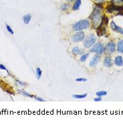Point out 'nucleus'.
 Segmentation results:
<instances>
[{"instance_id": "1", "label": "nucleus", "mask_w": 123, "mask_h": 132, "mask_svg": "<svg viewBox=\"0 0 123 132\" xmlns=\"http://www.w3.org/2000/svg\"><path fill=\"white\" fill-rule=\"evenodd\" d=\"M90 19H92V26L94 28H96L97 27L99 26L102 21V17L100 15V8L99 7L94 8V11L92 12V15L90 16Z\"/></svg>"}, {"instance_id": "2", "label": "nucleus", "mask_w": 123, "mask_h": 132, "mask_svg": "<svg viewBox=\"0 0 123 132\" xmlns=\"http://www.w3.org/2000/svg\"><path fill=\"white\" fill-rule=\"evenodd\" d=\"M90 27V22L88 19H84L80 21L73 26V29L74 31H81L83 29H86Z\"/></svg>"}, {"instance_id": "3", "label": "nucleus", "mask_w": 123, "mask_h": 132, "mask_svg": "<svg viewBox=\"0 0 123 132\" xmlns=\"http://www.w3.org/2000/svg\"><path fill=\"white\" fill-rule=\"evenodd\" d=\"M108 22V18L105 17H103L102 18V21L101 23L99 25L98 27V30H97V34L98 36H102L103 35L106 31V27L107 26Z\"/></svg>"}, {"instance_id": "4", "label": "nucleus", "mask_w": 123, "mask_h": 132, "mask_svg": "<svg viewBox=\"0 0 123 132\" xmlns=\"http://www.w3.org/2000/svg\"><path fill=\"white\" fill-rule=\"evenodd\" d=\"M116 50V45L115 43L113 42H110L106 44V46L104 48V52L106 54V55H112L115 52Z\"/></svg>"}, {"instance_id": "5", "label": "nucleus", "mask_w": 123, "mask_h": 132, "mask_svg": "<svg viewBox=\"0 0 123 132\" xmlns=\"http://www.w3.org/2000/svg\"><path fill=\"white\" fill-rule=\"evenodd\" d=\"M90 52L91 53H96L98 55H102L104 52V46L103 44L100 43H96V44H94L93 47L90 49Z\"/></svg>"}, {"instance_id": "6", "label": "nucleus", "mask_w": 123, "mask_h": 132, "mask_svg": "<svg viewBox=\"0 0 123 132\" xmlns=\"http://www.w3.org/2000/svg\"><path fill=\"white\" fill-rule=\"evenodd\" d=\"M95 42H96V37L94 34H92L89 37L86 39L84 43V46H85L86 48H90L95 43Z\"/></svg>"}, {"instance_id": "7", "label": "nucleus", "mask_w": 123, "mask_h": 132, "mask_svg": "<svg viewBox=\"0 0 123 132\" xmlns=\"http://www.w3.org/2000/svg\"><path fill=\"white\" fill-rule=\"evenodd\" d=\"M84 37H85L84 33L82 32V31H80V32L76 33V34L72 37V41L74 43L80 42V41H82L84 40Z\"/></svg>"}, {"instance_id": "8", "label": "nucleus", "mask_w": 123, "mask_h": 132, "mask_svg": "<svg viewBox=\"0 0 123 132\" xmlns=\"http://www.w3.org/2000/svg\"><path fill=\"white\" fill-rule=\"evenodd\" d=\"M110 27L113 31L118 32V33H121V34H123V28H121V27L118 26L114 21H111V23H110Z\"/></svg>"}, {"instance_id": "9", "label": "nucleus", "mask_w": 123, "mask_h": 132, "mask_svg": "<svg viewBox=\"0 0 123 132\" xmlns=\"http://www.w3.org/2000/svg\"><path fill=\"white\" fill-rule=\"evenodd\" d=\"M100 60V57L99 56V55H95L94 57L91 59L90 62V66H96V64L98 63V62Z\"/></svg>"}, {"instance_id": "10", "label": "nucleus", "mask_w": 123, "mask_h": 132, "mask_svg": "<svg viewBox=\"0 0 123 132\" xmlns=\"http://www.w3.org/2000/svg\"><path fill=\"white\" fill-rule=\"evenodd\" d=\"M104 65L106 67H110V66H112V59L110 57H106L104 60Z\"/></svg>"}, {"instance_id": "11", "label": "nucleus", "mask_w": 123, "mask_h": 132, "mask_svg": "<svg viewBox=\"0 0 123 132\" xmlns=\"http://www.w3.org/2000/svg\"><path fill=\"white\" fill-rule=\"evenodd\" d=\"M114 64L118 66H122L123 65V59L121 56H117L114 59Z\"/></svg>"}, {"instance_id": "12", "label": "nucleus", "mask_w": 123, "mask_h": 132, "mask_svg": "<svg viewBox=\"0 0 123 132\" xmlns=\"http://www.w3.org/2000/svg\"><path fill=\"white\" fill-rule=\"evenodd\" d=\"M112 5L119 8H123V0H112Z\"/></svg>"}, {"instance_id": "13", "label": "nucleus", "mask_w": 123, "mask_h": 132, "mask_svg": "<svg viewBox=\"0 0 123 132\" xmlns=\"http://www.w3.org/2000/svg\"><path fill=\"white\" fill-rule=\"evenodd\" d=\"M72 53H74L75 55H82L84 53V51L82 49H81L78 47V46H75L72 49Z\"/></svg>"}, {"instance_id": "14", "label": "nucleus", "mask_w": 123, "mask_h": 132, "mask_svg": "<svg viewBox=\"0 0 123 132\" xmlns=\"http://www.w3.org/2000/svg\"><path fill=\"white\" fill-rule=\"evenodd\" d=\"M23 21L25 25L29 24L30 21H31V15L29 13H27L25 15H24L23 17Z\"/></svg>"}, {"instance_id": "15", "label": "nucleus", "mask_w": 123, "mask_h": 132, "mask_svg": "<svg viewBox=\"0 0 123 132\" xmlns=\"http://www.w3.org/2000/svg\"><path fill=\"white\" fill-rule=\"evenodd\" d=\"M81 3H82V1L81 0H76V1L74 3V6H73V10L74 11H76L80 8V7L81 5Z\"/></svg>"}, {"instance_id": "16", "label": "nucleus", "mask_w": 123, "mask_h": 132, "mask_svg": "<svg viewBox=\"0 0 123 132\" xmlns=\"http://www.w3.org/2000/svg\"><path fill=\"white\" fill-rule=\"evenodd\" d=\"M117 49H118V52L121 53H123V40L121 41L118 43L117 44Z\"/></svg>"}, {"instance_id": "17", "label": "nucleus", "mask_w": 123, "mask_h": 132, "mask_svg": "<svg viewBox=\"0 0 123 132\" xmlns=\"http://www.w3.org/2000/svg\"><path fill=\"white\" fill-rule=\"evenodd\" d=\"M18 92H20L21 94L24 95V96H25L28 97V98H34V96H34V95L30 94L26 92H25V91H24V90H18Z\"/></svg>"}, {"instance_id": "18", "label": "nucleus", "mask_w": 123, "mask_h": 132, "mask_svg": "<svg viewBox=\"0 0 123 132\" xmlns=\"http://www.w3.org/2000/svg\"><path fill=\"white\" fill-rule=\"evenodd\" d=\"M87 96V94H74L72 95V97L76 98V99H83L86 97Z\"/></svg>"}, {"instance_id": "19", "label": "nucleus", "mask_w": 123, "mask_h": 132, "mask_svg": "<svg viewBox=\"0 0 123 132\" xmlns=\"http://www.w3.org/2000/svg\"><path fill=\"white\" fill-rule=\"evenodd\" d=\"M36 76H37V78H38V79H40L41 78V76H42V71L40 68H36Z\"/></svg>"}, {"instance_id": "20", "label": "nucleus", "mask_w": 123, "mask_h": 132, "mask_svg": "<svg viewBox=\"0 0 123 132\" xmlns=\"http://www.w3.org/2000/svg\"><path fill=\"white\" fill-rule=\"evenodd\" d=\"M97 96H106L107 95V92L106 91H99L96 93Z\"/></svg>"}, {"instance_id": "21", "label": "nucleus", "mask_w": 123, "mask_h": 132, "mask_svg": "<svg viewBox=\"0 0 123 132\" xmlns=\"http://www.w3.org/2000/svg\"><path fill=\"white\" fill-rule=\"evenodd\" d=\"M88 56H89V54H83L82 55V57H80V61L81 62H85L86 60H87L88 57Z\"/></svg>"}, {"instance_id": "22", "label": "nucleus", "mask_w": 123, "mask_h": 132, "mask_svg": "<svg viewBox=\"0 0 123 132\" xmlns=\"http://www.w3.org/2000/svg\"><path fill=\"white\" fill-rule=\"evenodd\" d=\"M70 4L69 3H65V4H63L62 6H61V9L62 11H65V10H67L68 9H69L70 7Z\"/></svg>"}, {"instance_id": "23", "label": "nucleus", "mask_w": 123, "mask_h": 132, "mask_svg": "<svg viewBox=\"0 0 123 132\" xmlns=\"http://www.w3.org/2000/svg\"><path fill=\"white\" fill-rule=\"evenodd\" d=\"M6 29H7V31L9 32V33H10L11 34V35H14V31L12 30V29L11 28V27L9 26V25H6Z\"/></svg>"}, {"instance_id": "24", "label": "nucleus", "mask_w": 123, "mask_h": 132, "mask_svg": "<svg viewBox=\"0 0 123 132\" xmlns=\"http://www.w3.org/2000/svg\"><path fill=\"white\" fill-rule=\"evenodd\" d=\"M77 82H86L87 81V79H86L84 78H79L76 80Z\"/></svg>"}, {"instance_id": "25", "label": "nucleus", "mask_w": 123, "mask_h": 132, "mask_svg": "<svg viewBox=\"0 0 123 132\" xmlns=\"http://www.w3.org/2000/svg\"><path fill=\"white\" fill-rule=\"evenodd\" d=\"M0 69H1V70H4V71H6L7 72V73H9L8 71H7V68H6V67H5V66L2 64H0Z\"/></svg>"}, {"instance_id": "26", "label": "nucleus", "mask_w": 123, "mask_h": 132, "mask_svg": "<svg viewBox=\"0 0 123 132\" xmlns=\"http://www.w3.org/2000/svg\"><path fill=\"white\" fill-rule=\"evenodd\" d=\"M34 99L37 100L38 101H40V102H44L45 100L43 98H40V97H38V96H34Z\"/></svg>"}, {"instance_id": "27", "label": "nucleus", "mask_w": 123, "mask_h": 132, "mask_svg": "<svg viewBox=\"0 0 123 132\" xmlns=\"http://www.w3.org/2000/svg\"><path fill=\"white\" fill-rule=\"evenodd\" d=\"M94 100L95 102H100L102 101V98L100 96H98V98H94Z\"/></svg>"}, {"instance_id": "28", "label": "nucleus", "mask_w": 123, "mask_h": 132, "mask_svg": "<svg viewBox=\"0 0 123 132\" xmlns=\"http://www.w3.org/2000/svg\"><path fill=\"white\" fill-rule=\"evenodd\" d=\"M16 82L18 83V84H20V85H22V86H24L25 84L24 82H22L20 81V80H16Z\"/></svg>"}, {"instance_id": "29", "label": "nucleus", "mask_w": 123, "mask_h": 132, "mask_svg": "<svg viewBox=\"0 0 123 132\" xmlns=\"http://www.w3.org/2000/svg\"><path fill=\"white\" fill-rule=\"evenodd\" d=\"M66 1H73L74 0H66Z\"/></svg>"}, {"instance_id": "30", "label": "nucleus", "mask_w": 123, "mask_h": 132, "mask_svg": "<svg viewBox=\"0 0 123 132\" xmlns=\"http://www.w3.org/2000/svg\"><path fill=\"white\" fill-rule=\"evenodd\" d=\"M95 1H102V0H95Z\"/></svg>"}]
</instances>
